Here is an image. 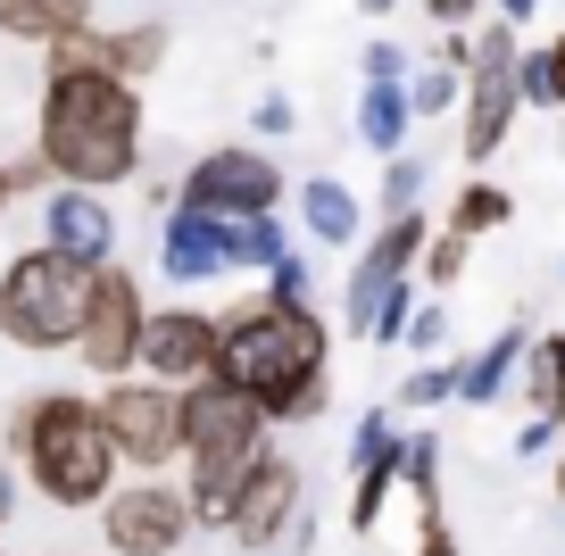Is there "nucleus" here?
I'll use <instances>...</instances> for the list:
<instances>
[{"mask_svg":"<svg viewBox=\"0 0 565 556\" xmlns=\"http://www.w3.org/2000/svg\"><path fill=\"white\" fill-rule=\"evenodd\" d=\"M324 357H333V332H324L317 308H275V299H258V308L216 316V383L242 391L266 424H317L324 407H333Z\"/></svg>","mask_w":565,"mask_h":556,"instance_id":"nucleus-1","label":"nucleus"},{"mask_svg":"<svg viewBox=\"0 0 565 556\" xmlns=\"http://www.w3.org/2000/svg\"><path fill=\"white\" fill-rule=\"evenodd\" d=\"M34 158L67 192H117L141 167V84H117L100 67H51L42 75Z\"/></svg>","mask_w":565,"mask_h":556,"instance_id":"nucleus-2","label":"nucleus"},{"mask_svg":"<svg viewBox=\"0 0 565 556\" xmlns=\"http://www.w3.org/2000/svg\"><path fill=\"white\" fill-rule=\"evenodd\" d=\"M9 457H18V473L51 506H67V515L100 506L108 490H117V473H125L117 449H108V432H100V407H92L84 391H34V399L9 416Z\"/></svg>","mask_w":565,"mask_h":556,"instance_id":"nucleus-3","label":"nucleus"},{"mask_svg":"<svg viewBox=\"0 0 565 556\" xmlns=\"http://www.w3.org/2000/svg\"><path fill=\"white\" fill-rule=\"evenodd\" d=\"M266 432H275V424H266L258 407L242 399V391H225L216 374L183 391V506H192V523L225 532L242 473L258 466L266 449H275Z\"/></svg>","mask_w":565,"mask_h":556,"instance_id":"nucleus-4","label":"nucleus"},{"mask_svg":"<svg viewBox=\"0 0 565 556\" xmlns=\"http://www.w3.org/2000/svg\"><path fill=\"white\" fill-rule=\"evenodd\" d=\"M92 275H100V266L58 258V249H42V242L25 249V258H9V275H0V341L34 349V357L75 349L84 308H92Z\"/></svg>","mask_w":565,"mask_h":556,"instance_id":"nucleus-5","label":"nucleus"},{"mask_svg":"<svg viewBox=\"0 0 565 556\" xmlns=\"http://www.w3.org/2000/svg\"><path fill=\"white\" fill-rule=\"evenodd\" d=\"M92 407H100V432H108V449H117V466L167 473L183 457V391L150 383V374H117Z\"/></svg>","mask_w":565,"mask_h":556,"instance_id":"nucleus-6","label":"nucleus"},{"mask_svg":"<svg viewBox=\"0 0 565 556\" xmlns=\"http://www.w3.org/2000/svg\"><path fill=\"white\" fill-rule=\"evenodd\" d=\"M192 532L200 523H192V506H183V490L167 473H134V482H117L100 499V539L117 556H175Z\"/></svg>","mask_w":565,"mask_h":556,"instance_id":"nucleus-7","label":"nucleus"},{"mask_svg":"<svg viewBox=\"0 0 565 556\" xmlns=\"http://www.w3.org/2000/svg\"><path fill=\"white\" fill-rule=\"evenodd\" d=\"M175 209H200V216H216V225H233V216H266V209H282V167L266 150L225 141V150H209L192 174H183Z\"/></svg>","mask_w":565,"mask_h":556,"instance_id":"nucleus-8","label":"nucleus"},{"mask_svg":"<svg viewBox=\"0 0 565 556\" xmlns=\"http://www.w3.org/2000/svg\"><path fill=\"white\" fill-rule=\"evenodd\" d=\"M141 324H150V299H141V282L108 258L100 275H92V308H84V332H75V365H84V374H100V383L134 374Z\"/></svg>","mask_w":565,"mask_h":556,"instance_id":"nucleus-9","label":"nucleus"},{"mask_svg":"<svg viewBox=\"0 0 565 556\" xmlns=\"http://www.w3.org/2000/svg\"><path fill=\"white\" fill-rule=\"evenodd\" d=\"M458 108H466V125H458V141H466V158H491L499 141H508V125H515V25H491V34H475V51H466V92H458Z\"/></svg>","mask_w":565,"mask_h":556,"instance_id":"nucleus-10","label":"nucleus"},{"mask_svg":"<svg viewBox=\"0 0 565 556\" xmlns=\"http://www.w3.org/2000/svg\"><path fill=\"white\" fill-rule=\"evenodd\" d=\"M134 374H150V383H167V391L209 383L216 374V316L209 308H159L150 324H141Z\"/></svg>","mask_w":565,"mask_h":556,"instance_id":"nucleus-11","label":"nucleus"},{"mask_svg":"<svg viewBox=\"0 0 565 556\" xmlns=\"http://www.w3.org/2000/svg\"><path fill=\"white\" fill-rule=\"evenodd\" d=\"M291 523H300V466H291L282 449H266L258 466L242 473V490H233L225 539H233V548H275Z\"/></svg>","mask_w":565,"mask_h":556,"instance_id":"nucleus-12","label":"nucleus"},{"mask_svg":"<svg viewBox=\"0 0 565 556\" xmlns=\"http://www.w3.org/2000/svg\"><path fill=\"white\" fill-rule=\"evenodd\" d=\"M51 67H100V75H117V84H141V75H159L167 67V25H117V34H67V42H51Z\"/></svg>","mask_w":565,"mask_h":556,"instance_id":"nucleus-13","label":"nucleus"},{"mask_svg":"<svg viewBox=\"0 0 565 556\" xmlns=\"http://www.w3.org/2000/svg\"><path fill=\"white\" fill-rule=\"evenodd\" d=\"M42 249L108 266L117 258V209H108V192H67V183H51V200H42Z\"/></svg>","mask_w":565,"mask_h":556,"instance_id":"nucleus-14","label":"nucleus"},{"mask_svg":"<svg viewBox=\"0 0 565 556\" xmlns=\"http://www.w3.org/2000/svg\"><path fill=\"white\" fill-rule=\"evenodd\" d=\"M424 216L407 209V216H383V233H374V249L358 258V275H350V332H366V316H374V299L383 291H399L407 275H416V258H424Z\"/></svg>","mask_w":565,"mask_h":556,"instance_id":"nucleus-15","label":"nucleus"},{"mask_svg":"<svg viewBox=\"0 0 565 556\" xmlns=\"http://www.w3.org/2000/svg\"><path fill=\"white\" fill-rule=\"evenodd\" d=\"M159 275L167 282H216L225 275V225L200 209H175L159 233Z\"/></svg>","mask_w":565,"mask_h":556,"instance_id":"nucleus-16","label":"nucleus"},{"mask_svg":"<svg viewBox=\"0 0 565 556\" xmlns=\"http://www.w3.org/2000/svg\"><path fill=\"white\" fill-rule=\"evenodd\" d=\"M300 233L324 249H350L358 233H366V209H358L350 183H333V174H308L300 183Z\"/></svg>","mask_w":565,"mask_h":556,"instance_id":"nucleus-17","label":"nucleus"},{"mask_svg":"<svg viewBox=\"0 0 565 556\" xmlns=\"http://www.w3.org/2000/svg\"><path fill=\"white\" fill-rule=\"evenodd\" d=\"M515 383H524L532 424L565 432V332H541V341H524V365H515Z\"/></svg>","mask_w":565,"mask_h":556,"instance_id":"nucleus-18","label":"nucleus"},{"mask_svg":"<svg viewBox=\"0 0 565 556\" xmlns=\"http://www.w3.org/2000/svg\"><path fill=\"white\" fill-rule=\"evenodd\" d=\"M84 25H92V0H0V34H9V42H34V51L84 34Z\"/></svg>","mask_w":565,"mask_h":556,"instance_id":"nucleus-19","label":"nucleus"},{"mask_svg":"<svg viewBox=\"0 0 565 556\" xmlns=\"http://www.w3.org/2000/svg\"><path fill=\"white\" fill-rule=\"evenodd\" d=\"M524 341H532L524 324H508V332H499V341H482L475 357L458 365V399H466V407H491L499 391H508V374H515V365H524Z\"/></svg>","mask_w":565,"mask_h":556,"instance_id":"nucleus-20","label":"nucleus"},{"mask_svg":"<svg viewBox=\"0 0 565 556\" xmlns=\"http://www.w3.org/2000/svg\"><path fill=\"white\" fill-rule=\"evenodd\" d=\"M275 258H291V233H282V216H233L225 225V275H266Z\"/></svg>","mask_w":565,"mask_h":556,"instance_id":"nucleus-21","label":"nucleus"},{"mask_svg":"<svg viewBox=\"0 0 565 556\" xmlns=\"http://www.w3.org/2000/svg\"><path fill=\"white\" fill-rule=\"evenodd\" d=\"M407 92L399 84H366L358 92V141H366V150H383V158H399L407 150Z\"/></svg>","mask_w":565,"mask_h":556,"instance_id":"nucleus-22","label":"nucleus"},{"mask_svg":"<svg viewBox=\"0 0 565 556\" xmlns=\"http://www.w3.org/2000/svg\"><path fill=\"white\" fill-rule=\"evenodd\" d=\"M515 216V200L499 192V183H466L458 200H449V233H466V242H475V233H499Z\"/></svg>","mask_w":565,"mask_h":556,"instance_id":"nucleus-23","label":"nucleus"},{"mask_svg":"<svg viewBox=\"0 0 565 556\" xmlns=\"http://www.w3.org/2000/svg\"><path fill=\"white\" fill-rule=\"evenodd\" d=\"M407 117H449L458 108V92H466V75L458 67H424V75H407Z\"/></svg>","mask_w":565,"mask_h":556,"instance_id":"nucleus-24","label":"nucleus"},{"mask_svg":"<svg viewBox=\"0 0 565 556\" xmlns=\"http://www.w3.org/2000/svg\"><path fill=\"white\" fill-rule=\"evenodd\" d=\"M407 449V432H399V424H391L383 416V407H374V416L366 424H358V440H350V473H366V466H383V457H399Z\"/></svg>","mask_w":565,"mask_h":556,"instance_id":"nucleus-25","label":"nucleus"},{"mask_svg":"<svg viewBox=\"0 0 565 556\" xmlns=\"http://www.w3.org/2000/svg\"><path fill=\"white\" fill-rule=\"evenodd\" d=\"M466 249H475V242L441 225V242H424V258H416V266H424V282H433V291H449V282L466 275Z\"/></svg>","mask_w":565,"mask_h":556,"instance_id":"nucleus-26","label":"nucleus"},{"mask_svg":"<svg viewBox=\"0 0 565 556\" xmlns=\"http://www.w3.org/2000/svg\"><path fill=\"white\" fill-rule=\"evenodd\" d=\"M441 399H458V365H416L399 383V407H441Z\"/></svg>","mask_w":565,"mask_h":556,"instance_id":"nucleus-27","label":"nucleus"},{"mask_svg":"<svg viewBox=\"0 0 565 556\" xmlns=\"http://www.w3.org/2000/svg\"><path fill=\"white\" fill-rule=\"evenodd\" d=\"M416 192H424V158H391V174H383V216H407L416 209Z\"/></svg>","mask_w":565,"mask_h":556,"instance_id":"nucleus-28","label":"nucleus"},{"mask_svg":"<svg viewBox=\"0 0 565 556\" xmlns=\"http://www.w3.org/2000/svg\"><path fill=\"white\" fill-rule=\"evenodd\" d=\"M399 341L433 357V349L449 341V308H441V299H416V308H407V332H399Z\"/></svg>","mask_w":565,"mask_h":556,"instance_id":"nucleus-29","label":"nucleus"},{"mask_svg":"<svg viewBox=\"0 0 565 556\" xmlns=\"http://www.w3.org/2000/svg\"><path fill=\"white\" fill-rule=\"evenodd\" d=\"M266 299H275V308H308V258H300V249L266 266Z\"/></svg>","mask_w":565,"mask_h":556,"instance_id":"nucleus-30","label":"nucleus"},{"mask_svg":"<svg viewBox=\"0 0 565 556\" xmlns=\"http://www.w3.org/2000/svg\"><path fill=\"white\" fill-rule=\"evenodd\" d=\"M515 100H524V108H557V92H548V58H541V51H515Z\"/></svg>","mask_w":565,"mask_h":556,"instance_id":"nucleus-31","label":"nucleus"},{"mask_svg":"<svg viewBox=\"0 0 565 556\" xmlns=\"http://www.w3.org/2000/svg\"><path fill=\"white\" fill-rule=\"evenodd\" d=\"M366 84H407V58H399V42H366Z\"/></svg>","mask_w":565,"mask_h":556,"instance_id":"nucleus-32","label":"nucleus"},{"mask_svg":"<svg viewBox=\"0 0 565 556\" xmlns=\"http://www.w3.org/2000/svg\"><path fill=\"white\" fill-rule=\"evenodd\" d=\"M291 125H300V108L282 100V92H266V100H258V133H266V141H282Z\"/></svg>","mask_w":565,"mask_h":556,"instance_id":"nucleus-33","label":"nucleus"},{"mask_svg":"<svg viewBox=\"0 0 565 556\" xmlns=\"http://www.w3.org/2000/svg\"><path fill=\"white\" fill-rule=\"evenodd\" d=\"M424 9H433V25H449V34H466V25H475V9H482V0H424Z\"/></svg>","mask_w":565,"mask_h":556,"instance_id":"nucleus-34","label":"nucleus"},{"mask_svg":"<svg viewBox=\"0 0 565 556\" xmlns=\"http://www.w3.org/2000/svg\"><path fill=\"white\" fill-rule=\"evenodd\" d=\"M416 556H458V539L441 532V515H424V539H416Z\"/></svg>","mask_w":565,"mask_h":556,"instance_id":"nucleus-35","label":"nucleus"},{"mask_svg":"<svg viewBox=\"0 0 565 556\" xmlns=\"http://www.w3.org/2000/svg\"><path fill=\"white\" fill-rule=\"evenodd\" d=\"M541 58H548V92H557V108H565V34H557V42H548V51H541Z\"/></svg>","mask_w":565,"mask_h":556,"instance_id":"nucleus-36","label":"nucleus"},{"mask_svg":"<svg viewBox=\"0 0 565 556\" xmlns=\"http://www.w3.org/2000/svg\"><path fill=\"white\" fill-rule=\"evenodd\" d=\"M491 9H499V25H532L541 18V0H491Z\"/></svg>","mask_w":565,"mask_h":556,"instance_id":"nucleus-37","label":"nucleus"},{"mask_svg":"<svg viewBox=\"0 0 565 556\" xmlns=\"http://www.w3.org/2000/svg\"><path fill=\"white\" fill-rule=\"evenodd\" d=\"M548 440H557V432H548V424H524V432H515V457H541Z\"/></svg>","mask_w":565,"mask_h":556,"instance_id":"nucleus-38","label":"nucleus"},{"mask_svg":"<svg viewBox=\"0 0 565 556\" xmlns=\"http://www.w3.org/2000/svg\"><path fill=\"white\" fill-rule=\"evenodd\" d=\"M18 515V466H9V457H0V523Z\"/></svg>","mask_w":565,"mask_h":556,"instance_id":"nucleus-39","label":"nucleus"},{"mask_svg":"<svg viewBox=\"0 0 565 556\" xmlns=\"http://www.w3.org/2000/svg\"><path fill=\"white\" fill-rule=\"evenodd\" d=\"M9 200H18V183H9V158H0V225H9Z\"/></svg>","mask_w":565,"mask_h":556,"instance_id":"nucleus-40","label":"nucleus"},{"mask_svg":"<svg viewBox=\"0 0 565 556\" xmlns=\"http://www.w3.org/2000/svg\"><path fill=\"white\" fill-rule=\"evenodd\" d=\"M358 9H366V18H391V9H399V0H358Z\"/></svg>","mask_w":565,"mask_h":556,"instance_id":"nucleus-41","label":"nucleus"},{"mask_svg":"<svg viewBox=\"0 0 565 556\" xmlns=\"http://www.w3.org/2000/svg\"><path fill=\"white\" fill-rule=\"evenodd\" d=\"M557 499H565V457H557Z\"/></svg>","mask_w":565,"mask_h":556,"instance_id":"nucleus-42","label":"nucleus"},{"mask_svg":"<svg viewBox=\"0 0 565 556\" xmlns=\"http://www.w3.org/2000/svg\"><path fill=\"white\" fill-rule=\"evenodd\" d=\"M0 556H9V548H0Z\"/></svg>","mask_w":565,"mask_h":556,"instance_id":"nucleus-43","label":"nucleus"}]
</instances>
